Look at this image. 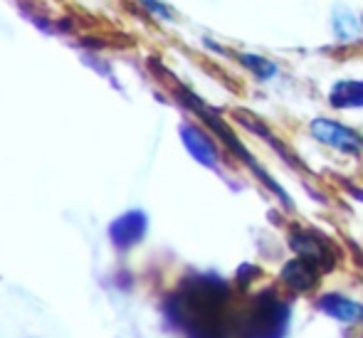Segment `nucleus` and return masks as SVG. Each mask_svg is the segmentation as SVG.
<instances>
[{"instance_id": "obj_1", "label": "nucleus", "mask_w": 363, "mask_h": 338, "mask_svg": "<svg viewBox=\"0 0 363 338\" xmlns=\"http://www.w3.org/2000/svg\"><path fill=\"white\" fill-rule=\"evenodd\" d=\"M228 284L216 276H201L181 291L173 304L181 326L191 338H225L223 311L228 304Z\"/></svg>"}, {"instance_id": "obj_2", "label": "nucleus", "mask_w": 363, "mask_h": 338, "mask_svg": "<svg viewBox=\"0 0 363 338\" xmlns=\"http://www.w3.org/2000/svg\"><path fill=\"white\" fill-rule=\"evenodd\" d=\"M289 311L274 291L259 294L250 314L240 326V338H284Z\"/></svg>"}, {"instance_id": "obj_3", "label": "nucleus", "mask_w": 363, "mask_h": 338, "mask_svg": "<svg viewBox=\"0 0 363 338\" xmlns=\"http://www.w3.org/2000/svg\"><path fill=\"white\" fill-rule=\"evenodd\" d=\"M311 136H314L316 141L326 143V146L336 148V151L349 153V156H356V153L363 151V136L356 134L349 126L339 124V121L314 119L311 121Z\"/></svg>"}, {"instance_id": "obj_4", "label": "nucleus", "mask_w": 363, "mask_h": 338, "mask_svg": "<svg viewBox=\"0 0 363 338\" xmlns=\"http://www.w3.org/2000/svg\"><path fill=\"white\" fill-rule=\"evenodd\" d=\"M289 244L299 257L314 262L319 269H331L336 262V254L331 249V244L321 237L319 232H311V230H294L289 235Z\"/></svg>"}, {"instance_id": "obj_5", "label": "nucleus", "mask_w": 363, "mask_h": 338, "mask_svg": "<svg viewBox=\"0 0 363 338\" xmlns=\"http://www.w3.org/2000/svg\"><path fill=\"white\" fill-rule=\"evenodd\" d=\"M109 235L116 247L121 249L131 247V244H136L146 235V215L139 213V210H131V213L121 215L119 220L111 222Z\"/></svg>"}, {"instance_id": "obj_6", "label": "nucleus", "mask_w": 363, "mask_h": 338, "mask_svg": "<svg viewBox=\"0 0 363 338\" xmlns=\"http://www.w3.org/2000/svg\"><path fill=\"white\" fill-rule=\"evenodd\" d=\"M181 138H183V143H186L188 153H191L198 163H203V166H208V168H216L218 148L206 131H201L193 124H183L181 126Z\"/></svg>"}, {"instance_id": "obj_7", "label": "nucleus", "mask_w": 363, "mask_h": 338, "mask_svg": "<svg viewBox=\"0 0 363 338\" xmlns=\"http://www.w3.org/2000/svg\"><path fill=\"white\" fill-rule=\"evenodd\" d=\"M319 274H321V269L316 267L314 262H309V259H304V257H296V259H291V262L284 264V269L279 276H282V281L289 286V289L309 291L316 286Z\"/></svg>"}, {"instance_id": "obj_8", "label": "nucleus", "mask_w": 363, "mask_h": 338, "mask_svg": "<svg viewBox=\"0 0 363 338\" xmlns=\"http://www.w3.org/2000/svg\"><path fill=\"white\" fill-rule=\"evenodd\" d=\"M319 309L341 324H354V321L363 319V306L341 294H324L319 299Z\"/></svg>"}, {"instance_id": "obj_9", "label": "nucleus", "mask_w": 363, "mask_h": 338, "mask_svg": "<svg viewBox=\"0 0 363 338\" xmlns=\"http://www.w3.org/2000/svg\"><path fill=\"white\" fill-rule=\"evenodd\" d=\"M331 106L336 109H361L363 106V79L336 81L329 94Z\"/></svg>"}, {"instance_id": "obj_10", "label": "nucleus", "mask_w": 363, "mask_h": 338, "mask_svg": "<svg viewBox=\"0 0 363 338\" xmlns=\"http://www.w3.org/2000/svg\"><path fill=\"white\" fill-rule=\"evenodd\" d=\"M331 28L341 43H351V40L361 38V23L349 5H336L331 13Z\"/></svg>"}, {"instance_id": "obj_11", "label": "nucleus", "mask_w": 363, "mask_h": 338, "mask_svg": "<svg viewBox=\"0 0 363 338\" xmlns=\"http://www.w3.org/2000/svg\"><path fill=\"white\" fill-rule=\"evenodd\" d=\"M238 60H240V64H242V67H247L255 77H259V79H272V77L277 74V64L269 62V60L262 57V55L245 52V55H240Z\"/></svg>"}, {"instance_id": "obj_12", "label": "nucleus", "mask_w": 363, "mask_h": 338, "mask_svg": "<svg viewBox=\"0 0 363 338\" xmlns=\"http://www.w3.org/2000/svg\"><path fill=\"white\" fill-rule=\"evenodd\" d=\"M141 3L146 5V10H151L156 18H163V20H173V13L168 5H163L161 0H141Z\"/></svg>"}, {"instance_id": "obj_13", "label": "nucleus", "mask_w": 363, "mask_h": 338, "mask_svg": "<svg viewBox=\"0 0 363 338\" xmlns=\"http://www.w3.org/2000/svg\"><path fill=\"white\" fill-rule=\"evenodd\" d=\"M361 23H363V18H361Z\"/></svg>"}]
</instances>
